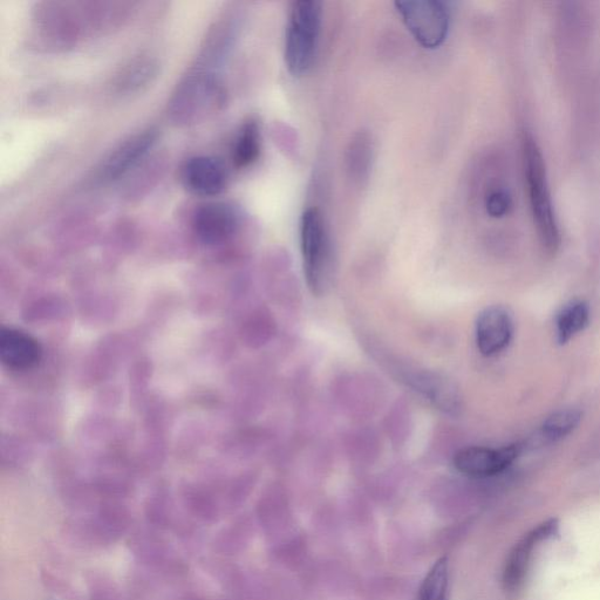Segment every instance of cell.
I'll list each match as a JSON object with an SVG mask.
<instances>
[{
	"label": "cell",
	"instance_id": "1",
	"mask_svg": "<svg viewBox=\"0 0 600 600\" xmlns=\"http://www.w3.org/2000/svg\"><path fill=\"white\" fill-rule=\"evenodd\" d=\"M320 29L322 4L315 0H299L292 4L285 37V63L293 77L311 70L315 63Z\"/></svg>",
	"mask_w": 600,
	"mask_h": 600
},
{
	"label": "cell",
	"instance_id": "2",
	"mask_svg": "<svg viewBox=\"0 0 600 600\" xmlns=\"http://www.w3.org/2000/svg\"><path fill=\"white\" fill-rule=\"evenodd\" d=\"M300 249L312 295H325L332 281V250L324 218L316 208L306 210L300 221Z\"/></svg>",
	"mask_w": 600,
	"mask_h": 600
},
{
	"label": "cell",
	"instance_id": "3",
	"mask_svg": "<svg viewBox=\"0 0 600 600\" xmlns=\"http://www.w3.org/2000/svg\"><path fill=\"white\" fill-rule=\"evenodd\" d=\"M523 143L525 173L538 235L544 247L550 252H555L561 237L551 203L542 154L531 136H525Z\"/></svg>",
	"mask_w": 600,
	"mask_h": 600
},
{
	"label": "cell",
	"instance_id": "4",
	"mask_svg": "<svg viewBox=\"0 0 600 600\" xmlns=\"http://www.w3.org/2000/svg\"><path fill=\"white\" fill-rule=\"evenodd\" d=\"M395 8L407 30L424 49H439L446 42L450 26V11L439 0H406Z\"/></svg>",
	"mask_w": 600,
	"mask_h": 600
},
{
	"label": "cell",
	"instance_id": "5",
	"mask_svg": "<svg viewBox=\"0 0 600 600\" xmlns=\"http://www.w3.org/2000/svg\"><path fill=\"white\" fill-rule=\"evenodd\" d=\"M520 454L521 446L518 443L499 449L468 447L456 453L454 467L463 475L486 479L504 472Z\"/></svg>",
	"mask_w": 600,
	"mask_h": 600
},
{
	"label": "cell",
	"instance_id": "6",
	"mask_svg": "<svg viewBox=\"0 0 600 600\" xmlns=\"http://www.w3.org/2000/svg\"><path fill=\"white\" fill-rule=\"evenodd\" d=\"M240 221L237 210L228 203L204 204L193 217L194 233L203 244H222L236 234Z\"/></svg>",
	"mask_w": 600,
	"mask_h": 600
},
{
	"label": "cell",
	"instance_id": "7",
	"mask_svg": "<svg viewBox=\"0 0 600 600\" xmlns=\"http://www.w3.org/2000/svg\"><path fill=\"white\" fill-rule=\"evenodd\" d=\"M184 186L197 196L214 197L227 188L228 170L221 160L201 155L189 159L182 168Z\"/></svg>",
	"mask_w": 600,
	"mask_h": 600
},
{
	"label": "cell",
	"instance_id": "8",
	"mask_svg": "<svg viewBox=\"0 0 600 600\" xmlns=\"http://www.w3.org/2000/svg\"><path fill=\"white\" fill-rule=\"evenodd\" d=\"M514 324L502 306H490L476 320V345L484 357H493L506 350L513 339Z\"/></svg>",
	"mask_w": 600,
	"mask_h": 600
},
{
	"label": "cell",
	"instance_id": "9",
	"mask_svg": "<svg viewBox=\"0 0 600 600\" xmlns=\"http://www.w3.org/2000/svg\"><path fill=\"white\" fill-rule=\"evenodd\" d=\"M156 140H158V133L153 129L129 138L114 150L102 166V177L108 181L120 179L145 158L149 150L154 147Z\"/></svg>",
	"mask_w": 600,
	"mask_h": 600
},
{
	"label": "cell",
	"instance_id": "10",
	"mask_svg": "<svg viewBox=\"0 0 600 600\" xmlns=\"http://www.w3.org/2000/svg\"><path fill=\"white\" fill-rule=\"evenodd\" d=\"M42 347L29 334L4 329L0 333V359L15 371H29L42 360Z\"/></svg>",
	"mask_w": 600,
	"mask_h": 600
},
{
	"label": "cell",
	"instance_id": "11",
	"mask_svg": "<svg viewBox=\"0 0 600 600\" xmlns=\"http://www.w3.org/2000/svg\"><path fill=\"white\" fill-rule=\"evenodd\" d=\"M407 384L431 401L435 407L450 414L461 409V398L456 387L439 374L427 371L406 373Z\"/></svg>",
	"mask_w": 600,
	"mask_h": 600
},
{
	"label": "cell",
	"instance_id": "12",
	"mask_svg": "<svg viewBox=\"0 0 600 600\" xmlns=\"http://www.w3.org/2000/svg\"><path fill=\"white\" fill-rule=\"evenodd\" d=\"M556 525L554 522L542 524L536 530L531 531L527 537L518 543L508 559L506 570H504V583L508 588H514L521 582L527 565L533 556V550L538 543L545 540L554 533Z\"/></svg>",
	"mask_w": 600,
	"mask_h": 600
},
{
	"label": "cell",
	"instance_id": "13",
	"mask_svg": "<svg viewBox=\"0 0 600 600\" xmlns=\"http://www.w3.org/2000/svg\"><path fill=\"white\" fill-rule=\"evenodd\" d=\"M590 322L589 305L585 302H572L559 312L557 317V339L561 345L567 344L588 327Z\"/></svg>",
	"mask_w": 600,
	"mask_h": 600
},
{
	"label": "cell",
	"instance_id": "14",
	"mask_svg": "<svg viewBox=\"0 0 600 600\" xmlns=\"http://www.w3.org/2000/svg\"><path fill=\"white\" fill-rule=\"evenodd\" d=\"M261 153V133L256 121L245 124L235 142L233 159L237 168H247Z\"/></svg>",
	"mask_w": 600,
	"mask_h": 600
},
{
	"label": "cell",
	"instance_id": "15",
	"mask_svg": "<svg viewBox=\"0 0 600 600\" xmlns=\"http://www.w3.org/2000/svg\"><path fill=\"white\" fill-rule=\"evenodd\" d=\"M582 417L583 413L578 408L559 409L545 420L543 434L551 441L561 440L575 431Z\"/></svg>",
	"mask_w": 600,
	"mask_h": 600
},
{
	"label": "cell",
	"instance_id": "16",
	"mask_svg": "<svg viewBox=\"0 0 600 600\" xmlns=\"http://www.w3.org/2000/svg\"><path fill=\"white\" fill-rule=\"evenodd\" d=\"M448 590V559L442 557L429 570L425 581L422 582L419 600H447Z\"/></svg>",
	"mask_w": 600,
	"mask_h": 600
},
{
	"label": "cell",
	"instance_id": "17",
	"mask_svg": "<svg viewBox=\"0 0 600 600\" xmlns=\"http://www.w3.org/2000/svg\"><path fill=\"white\" fill-rule=\"evenodd\" d=\"M155 70L156 66L152 60H141L133 65V68H129L120 86L131 90L133 87L145 85L153 77Z\"/></svg>",
	"mask_w": 600,
	"mask_h": 600
},
{
	"label": "cell",
	"instance_id": "18",
	"mask_svg": "<svg viewBox=\"0 0 600 600\" xmlns=\"http://www.w3.org/2000/svg\"><path fill=\"white\" fill-rule=\"evenodd\" d=\"M370 145L363 138L353 143L351 150V168L354 173H358L359 176L363 175L368 170V163H370Z\"/></svg>",
	"mask_w": 600,
	"mask_h": 600
},
{
	"label": "cell",
	"instance_id": "19",
	"mask_svg": "<svg viewBox=\"0 0 600 600\" xmlns=\"http://www.w3.org/2000/svg\"><path fill=\"white\" fill-rule=\"evenodd\" d=\"M511 197L504 190H494L487 196L486 209L489 216L501 218L509 213L511 208Z\"/></svg>",
	"mask_w": 600,
	"mask_h": 600
}]
</instances>
